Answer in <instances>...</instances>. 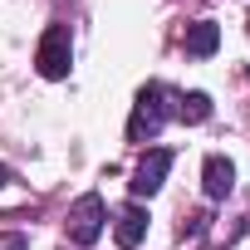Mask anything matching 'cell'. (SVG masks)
<instances>
[{"label":"cell","mask_w":250,"mask_h":250,"mask_svg":"<svg viewBox=\"0 0 250 250\" xmlns=\"http://www.w3.org/2000/svg\"><path fill=\"white\" fill-rule=\"evenodd\" d=\"M5 182H10V167H5V162H0V187H5Z\"/></svg>","instance_id":"cell-10"},{"label":"cell","mask_w":250,"mask_h":250,"mask_svg":"<svg viewBox=\"0 0 250 250\" xmlns=\"http://www.w3.org/2000/svg\"><path fill=\"white\" fill-rule=\"evenodd\" d=\"M103 221H108L103 196H98V191L79 196V201H74V211H69V240H74V245H93V240L103 235Z\"/></svg>","instance_id":"cell-2"},{"label":"cell","mask_w":250,"mask_h":250,"mask_svg":"<svg viewBox=\"0 0 250 250\" xmlns=\"http://www.w3.org/2000/svg\"><path fill=\"white\" fill-rule=\"evenodd\" d=\"M113 235H118V245H123V250H133V245L147 235V211H143L138 201H133V206H123V211L113 216Z\"/></svg>","instance_id":"cell-5"},{"label":"cell","mask_w":250,"mask_h":250,"mask_svg":"<svg viewBox=\"0 0 250 250\" xmlns=\"http://www.w3.org/2000/svg\"><path fill=\"white\" fill-rule=\"evenodd\" d=\"M0 250H30V240L20 230H10V235H0Z\"/></svg>","instance_id":"cell-9"},{"label":"cell","mask_w":250,"mask_h":250,"mask_svg":"<svg viewBox=\"0 0 250 250\" xmlns=\"http://www.w3.org/2000/svg\"><path fill=\"white\" fill-rule=\"evenodd\" d=\"M172 113H177L182 123H206V118H211V98H206V93H182Z\"/></svg>","instance_id":"cell-8"},{"label":"cell","mask_w":250,"mask_h":250,"mask_svg":"<svg viewBox=\"0 0 250 250\" xmlns=\"http://www.w3.org/2000/svg\"><path fill=\"white\" fill-rule=\"evenodd\" d=\"M167 172H172V152H167V147H152V152L138 162L133 182H128V187H133V196H152V191L162 187V177H167Z\"/></svg>","instance_id":"cell-4"},{"label":"cell","mask_w":250,"mask_h":250,"mask_svg":"<svg viewBox=\"0 0 250 250\" xmlns=\"http://www.w3.org/2000/svg\"><path fill=\"white\" fill-rule=\"evenodd\" d=\"M167 98H172V93H167L162 83H147V88L138 93L133 118H128V138H133V143H147V138H157V133H162V123L172 118Z\"/></svg>","instance_id":"cell-1"},{"label":"cell","mask_w":250,"mask_h":250,"mask_svg":"<svg viewBox=\"0 0 250 250\" xmlns=\"http://www.w3.org/2000/svg\"><path fill=\"white\" fill-rule=\"evenodd\" d=\"M69 59H74L69 25H49V30H44V40H40V54H35L40 74H44V79H64V74H69Z\"/></svg>","instance_id":"cell-3"},{"label":"cell","mask_w":250,"mask_h":250,"mask_svg":"<svg viewBox=\"0 0 250 250\" xmlns=\"http://www.w3.org/2000/svg\"><path fill=\"white\" fill-rule=\"evenodd\" d=\"M201 182H206V196H230V187H235V167L226 162V157H206V167H201Z\"/></svg>","instance_id":"cell-6"},{"label":"cell","mask_w":250,"mask_h":250,"mask_svg":"<svg viewBox=\"0 0 250 250\" xmlns=\"http://www.w3.org/2000/svg\"><path fill=\"white\" fill-rule=\"evenodd\" d=\"M216 49H221V30H216L211 20H196V25L187 30V54L206 59V54H216Z\"/></svg>","instance_id":"cell-7"}]
</instances>
